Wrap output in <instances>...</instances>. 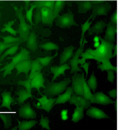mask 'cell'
<instances>
[{
	"label": "cell",
	"instance_id": "obj_9",
	"mask_svg": "<svg viewBox=\"0 0 134 130\" xmlns=\"http://www.w3.org/2000/svg\"><path fill=\"white\" fill-rule=\"evenodd\" d=\"M18 112L19 117L23 119H34L37 117V113L32 108L29 102L21 106L19 109Z\"/></svg>",
	"mask_w": 134,
	"mask_h": 130
},
{
	"label": "cell",
	"instance_id": "obj_45",
	"mask_svg": "<svg viewBox=\"0 0 134 130\" xmlns=\"http://www.w3.org/2000/svg\"><path fill=\"white\" fill-rule=\"evenodd\" d=\"M107 80L111 83H113L115 80L114 71L113 70H109L107 71Z\"/></svg>",
	"mask_w": 134,
	"mask_h": 130
},
{
	"label": "cell",
	"instance_id": "obj_6",
	"mask_svg": "<svg viewBox=\"0 0 134 130\" xmlns=\"http://www.w3.org/2000/svg\"><path fill=\"white\" fill-rule=\"evenodd\" d=\"M72 88L74 93L77 95L84 97L83 87L85 81V75L83 72L82 74L74 73L72 76Z\"/></svg>",
	"mask_w": 134,
	"mask_h": 130
},
{
	"label": "cell",
	"instance_id": "obj_13",
	"mask_svg": "<svg viewBox=\"0 0 134 130\" xmlns=\"http://www.w3.org/2000/svg\"><path fill=\"white\" fill-rule=\"evenodd\" d=\"M32 61L30 59L24 60L17 64L15 68L17 70L16 76H18L21 73L25 74L26 79L29 78V72L31 69Z\"/></svg>",
	"mask_w": 134,
	"mask_h": 130
},
{
	"label": "cell",
	"instance_id": "obj_52",
	"mask_svg": "<svg viewBox=\"0 0 134 130\" xmlns=\"http://www.w3.org/2000/svg\"><path fill=\"white\" fill-rule=\"evenodd\" d=\"M86 61V59L84 58H82L81 59H78V64H80L81 65H82L85 64Z\"/></svg>",
	"mask_w": 134,
	"mask_h": 130
},
{
	"label": "cell",
	"instance_id": "obj_30",
	"mask_svg": "<svg viewBox=\"0 0 134 130\" xmlns=\"http://www.w3.org/2000/svg\"><path fill=\"white\" fill-rule=\"evenodd\" d=\"M66 4V1H56L54 7V18L55 19L57 16L59 15L60 12L64 9Z\"/></svg>",
	"mask_w": 134,
	"mask_h": 130
},
{
	"label": "cell",
	"instance_id": "obj_44",
	"mask_svg": "<svg viewBox=\"0 0 134 130\" xmlns=\"http://www.w3.org/2000/svg\"><path fill=\"white\" fill-rule=\"evenodd\" d=\"M18 43H12L10 44H7L6 43H4L3 41H0V53L2 54V53L4 51L10 48L12 46L17 44Z\"/></svg>",
	"mask_w": 134,
	"mask_h": 130
},
{
	"label": "cell",
	"instance_id": "obj_57",
	"mask_svg": "<svg viewBox=\"0 0 134 130\" xmlns=\"http://www.w3.org/2000/svg\"><path fill=\"white\" fill-rule=\"evenodd\" d=\"M100 45V41H98V42H94L93 46L95 48H97L99 47Z\"/></svg>",
	"mask_w": 134,
	"mask_h": 130
},
{
	"label": "cell",
	"instance_id": "obj_53",
	"mask_svg": "<svg viewBox=\"0 0 134 130\" xmlns=\"http://www.w3.org/2000/svg\"><path fill=\"white\" fill-rule=\"evenodd\" d=\"M114 52L113 54V58L117 57V44H116L114 46Z\"/></svg>",
	"mask_w": 134,
	"mask_h": 130
},
{
	"label": "cell",
	"instance_id": "obj_55",
	"mask_svg": "<svg viewBox=\"0 0 134 130\" xmlns=\"http://www.w3.org/2000/svg\"><path fill=\"white\" fill-rule=\"evenodd\" d=\"M30 1H24L25 4V9H27V8L29 7Z\"/></svg>",
	"mask_w": 134,
	"mask_h": 130
},
{
	"label": "cell",
	"instance_id": "obj_63",
	"mask_svg": "<svg viewBox=\"0 0 134 130\" xmlns=\"http://www.w3.org/2000/svg\"><path fill=\"white\" fill-rule=\"evenodd\" d=\"M1 99H0V108H1Z\"/></svg>",
	"mask_w": 134,
	"mask_h": 130
},
{
	"label": "cell",
	"instance_id": "obj_3",
	"mask_svg": "<svg viewBox=\"0 0 134 130\" xmlns=\"http://www.w3.org/2000/svg\"><path fill=\"white\" fill-rule=\"evenodd\" d=\"M30 52L25 48H21V51L15 56L8 58L11 59L10 63L6 65L3 68L0 69V71H3V77L12 74V70L15 69V66L20 62L24 60L30 59Z\"/></svg>",
	"mask_w": 134,
	"mask_h": 130
},
{
	"label": "cell",
	"instance_id": "obj_24",
	"mask_svg": "<svg viewBox=\"0 0 134 130\" xmlns=\"http://www.w3.org/2000/svg\"><path fill=\"white\" fill-rule=\"evenodd\" d=\"M77 5L78 13L86 14L92 9V5L90 1H78L76 3Z\"/></svg>",
	"mask_w": 134,
	"mask_h": 130
},
{
	"label": "cell",
	"instance_id": "obj_10",
	"mask_svg": "<svg viewBox=\"0 0 134 130\" xmlns=\"http://www.w3.org/2000/svg\"><path fill=\"white\" fill-rule=\"evenodd\" d=\"M90 101L91 104H98L104 106L113 104L115 102V101H113L103 92H97L93 94Z\"/></svg>",
	"mask_w": 134,
	"mask_h": 130
},
{
	"label": "cell",
	"instance_id": "obj_25",
	"mask_svg": "<svg viewBox=\"0 0 134 130\" xmlns=\"http://www.w3.org/2000/svg\"><path fill=\"white\" fill-rule=\"evenodd\" d=\"M97 69L101 70L102 72L107 71L109 70H114L116 73H117V67L112 65L110 60H105L98 64Z\"/></svg>",
	"mask_w": 134,
	"mask_h": 130
},
{
	"label": "cell",
	"instance_id": "obj_26",
	"mask_svg": "<svg viewBox=\"0 0 134 130\" xmlns=\"http://www.w3.org/2000/svg\"><path fill=\"white\" fill-rule=\"evenodd\" d=\"M17 120L18 122V128L19 130H30L38 123L37 121L34 119L30 120L29 121H23L21 122L18 119Z\"/></svg>",
	"mask_w": 134,
	"mask_h": 130
},
{
	"label": "cell",
	"instance_id": "obj_47",
	"mask_svg": "<svg viewBox=\"0 0 134 130\" xmlns=\"http://www.w3.org/2000/svg\"><path fill=\"white\" fill-rule=\"evenodd\" d=\"M80 57H82L86 59H94L95 60V58L94 56L91 54L89 52L86 51L85 52H83L80 55Z\"/></svg>",
	"mask_w": 134,
	"mask_h": 130
},
{
	"label": "cell",
	"instance_id": "obj_1",
	"mask_svg": "<svg viewBox=\"0 0 134 130\" xmlns=\"http://www.w3.org/2000/svg\"><path fill=\"white\" fill-rule=\"evenodd\" d=\"M99 37L100 45L99 47L95 50L88 48L86 50L94 56L98 64L105 60H110L113 58V50L115 46L114 43L107 41L100 36Z\"/></svg>",
	"mask_w": 134,
	"mask_h": 130
},
{
	"label": "cell",
	"instance_id": "obj_17",
	"mask_svg": "<svg viewBox=\"0 0 134 130\" xmlns=\"http://www.w3.org/2000/svg\"><path fill=\"white\" fill-rule=\"evenodd\" d=\"M75 49L73 46L64 48V51L60 55L59 65L65 64L72 58L74 55V51Z\"/></svg>",
	"mask_w": 134,
	"mask_h": 130
},
{
	"label": "cell",
	"instance_id": "obj_11",
	"mask_svg": "<svg viewBox=\"0 0 134 130\" xmlns=\"http://www.w3.org/2000/svg\"><path fill=\"white\" fill-rule=\"evenodd\" d=\"M70 104L74 105L76 106L82 107L84 109H88L91 106L90 100L86 99L84 97L77 95L74 93L69 101Z\"/></svg>",
	"mask_w": 134,
	"mask_h": 130
},
{
	"label": "cell",
	"instance_id": "obj_15",
	"mask_svg": "<svg viewBox=\"0 0 134 130\" xmlns=\"http://www.w3.org/2000/svg\"><path fill=\"white\" fill-rule=\"evenodd\" d=\"M117 33V25L109 22L107 26L105 40L110 43H114L116 41L115 36Z\"/></svg>",
	"mask_w": 134,
	"mask_h": 130
},
{
	"label": "cell",
	"instance_id": "obj_49",
	"mask_svg": "<svg viewBox=\"0 0 134 130\" xmlns=\"http://www.w3.org/2000/svg\"><path fill=\"white\" fill-rule=\"evenodd\" d=\"M111 22L113 24L117 25V10L112 15L111 18Z\"/></svg>",
	"mask_w": 134,
	"mask_h": 130
},
{
	"label": "cell",
	"instance_id": "obj_40",
	"mask_svg": "<svg viewBox=\"0 0 134 130\" xmlns=\"http://www.w3.org/2000/svg\"><path fill=\"white\" fill-rule=\"evenodd\" d=\"M40 47L47 51L58 50L59 49V46L58 45L52 42H47L44 44H42L40 46Z\"/></svg>",
	"mask_w": 134,
	"mask_h": 130
},
{
	"label": "cell",
	"instance_id": "obj_22",
	"mask_svg": "<svg viewBox=\"0 0 134 130\" xmlns=\"http://www.w3.org/2000/svg\"><path fill=\"white\" fill-rule=\"evenodd\" d=\"M107 24L102 20L97 22L94 25L88 30V35H92L94 33L98 35L102 33L103 32L104 29L107 26Z\"/></svg>",
	"mask_w": 134,
	"mask_h": 130
},
{
	"label": "cell",
	"instance_id": "obj_51",
	"mask_svg": "<svg viewBox=\"0 0 134 130\" xmlns=\"http://www.w3.org/2000/svg\"><path fill=\"white\" fill-rule=\"evenodd\" d=\"M92 5H97L104 3L106 1H90Z\"/></svg>",
	"mask_w": 134,
	"mask_h": 130
},
{
	"label": "cell",
	"instance_id": "obj_50",
	"mask_svg": "<svg viewBox=\"0 0 134 130\" xmlns=\"http://www.w3.org/2000/svg\"><path fill=\"white\" fill-rule=\"evenodd\" d=\"M108 94H109V96L112 98L116 99L117 98V89H113V90L109 91L108 92Z\"/></svg>",
	"mask_w": 134,
	"mask_h": 130
},
{
	"label": "cell",
	"instance_id": "obj_12",
	"mask_svg": "<svg viewBox=\"0 0 134 130\" xmlns=\"http://www.w3.org/2000/svg\"><path fill=\"white\" fill-rule=\"evenodd\" d=\"M41 14L43 24L52 27L54 19L53 10L48 8H43L41 9Z\"/></svg>",
	"mask_w": 134,
	"mask_h": 130
},
{
	"label": "cell",
	"instance_id": "obj_16",
	"mask_svg": "<svg viewBox=\"0 0 134 130\" xmlns=\"http://www.w3.org/2000/svg\"><path fill=\"white\" fill-rule=\"evenodd\" d=\"M70 69H71V67L68 63H65L59 66L51 67V71L54 74L51 82H53L60 75L65 76V70Z\"/></svg>",
	"mask_w": 134,
	"mask_h": 130
},
{
	"label": "cell",
	"instance_id": "obj_60",
	"mask_svg": "<svg viewBox=\"0 0 134 130\" xmlns=\"http://www.w3.org/2000/svg\"><path fill=\"white\" fill-rule=\"evenodd\" d=\"M66 4L69 7H71L72 6V3L71 2H66Z\"/></svg>",
	"mask_w": 134,
	"mask_h": 130
},
{
	"label": "cell",
	"instance_id": "obj_8",
	"mask_svg": "<svg viewBox=\"0 0 134 130\" xmlns=\"http://www.w3.org/2000/svg\"><path fill=\"white\" fill-rule=\"evenodd\" d=\"M111 8V4L107 1L101 4L92 5V12L90 17L92 19L93 22L97 16L107 15L108 12Z\"/></svg>",
	"mask_w": 134,
	"mask_h": 130
},
{
	"label": "cell",
	"instance_id": "obj_27",
	"mask_svg": "<svg viewBox=\"0 0 134 130\" xmlns=\"http://www.w3.org/2000/svg\"><path fill=\"white\" fill-rule=\"evenodd\" d=\"M55 1H35L34 4L36 5V9L41 10L43 8H48L53 10Z\"/></svg>",
	"mask_w": 134,
	"mask_h": 130
},
{
	"label": "cell",
	"instance_id": "obj_7",
	"mask_svg": "<svg viewBox=\"0 0 134 130\" xmlns=\"http://www.w3.org/2000/svg\"><path fill=\"white\" fill-rule=\"evenodd\" d=\"M88 43V41L86 40L85 38L83 41L82 46H80L79 48L76 51V52L74 54L73 57L69 60L68 63L70 64L71 67V74L77 72H82V70L80 69L78 66V61L79 59L80 55L82 54L84 51L85 44L86 43Z\"/></svg>",
	"mask_w": 134,
	"mask_h": 130
},
{
	"label": "cell",
	"instance_id": "obj_36",
	"mask_svg": "<svg viewBox=\"0 0 134 130\" xmlns=\"http://www.w3.org/2000/svg\"><path fill=\"white\" fill-rule=\"evenodd\" d=\"M0 37L3 38V42L7 44L23 42L22 40L19 37H15L12 36H3L1 35H0Z\"/></svg>",
	"mask_w": 134,
	"mask_h": 130
},
{
	"label": "cell",
	"instance_id": "obj_39",
	"mask_svg": "<svg viewBox=\"0 0 134 130\" xmlns=\"http://www.w3.org/2000/svg\"><path fill=\"white\" fill-rule=\"evenodd\" d=\"M56 98H49L48 102L44 105L43 106L39 108L38 109L42 110H45L47 113H49L54 107L53 105L56 101Z\"/></svg>",
	"mask_w": 134,
	"mask_h": 130
},
{
	"label": "cell",
	"instance_id": "obj_64",
	"mask_svg": "<svg viewBox=\"0 0 134 130\" xmlns=\"http://www.w3.org/2000/svg\"><path fill=\"white\" fill-rule=\"evenodd\" d=\"M1 7H0V8H1Z\"/></svg>",
	"mask_w": 134,
	"mask_h": 130
},
{
	"label": "cell",
	"instance_id": "obj_28",
	"mask_svg": "<svg viewBox=\"0 0 134 130\" xmlns=\"http://www.w3.org/2000/svg\"><path fill=\"white\" fill-rule=\"evenodd\" d=\"M85 109L82 107L76 106L72 115L71 120L75 123H77L83 119Z\"/></svg>",
	"mask_w": 134,
	"mask_h": 130
},
{
	"label": "cell",
	"instance_id": "obj_31",
	"mask_svg": "<svg viewBox=\"0 0 134 130\" xmlns=\"http://www.w3.org/2000/svg\"><path fill=\"white\" fill-rule=\"evenodd\" d=\"M91 18L90 17L87 19V21L83 24H81V26L82 33L81 34V38L80 41V46H82V44H83V41L85 39V35L86 32L90 28V26L91 24L92 23V21L90 22Z\"/></svg>",
	"mask_w": 134,
	"mask_h": 130
},
{
	"label": "cell",
	"instance_id": "obj_35",
	"mask_svg": "<svg viewBox=\"0 0 134 130\" xmlns=\"http://www.w3.org/2000/svg\"><path fill=\"white\" fill-rule=\"evenodd\" d=\"M86 83L90 90H92L94 93L97 87V79L94 75V72H93L90 78L87 81Z\"/></svg>",
	"mask_w": 134,
	"mask_h": 130
},
{
	"label": "cell",
	"instance_id": "obj_32",
	"mask_svg": "<svg viewBox=\"0 0 134 130\" xmlns=\"http://www.w3.org/2000/svg\"><path fill=\"white\" fill-rule=\"evenodd\" d=\"M21 43H18L17 44L12 46L11 47L8 48L4 52V54L0 57V62H2L4 60V58L8 55H14L17 52L19 49V46Z\"/></svg>",
	"mask_w": 134,
	"mask_h": 130
},
{
	"label": "cell",
	"instance_id": "obj_41",
	"mask_svg": "<svg viewBox=\"0 0 134 130\" xmlns=\"http://www.w3.org/2000/svg\"><path fill=\"white\" fill-rule=\"evenodd\" d=\"M30 5L31 7L29 10H27V9H25L26 11V17L27 20L31 24V25H35L34 24L32 21L33 12L34 10L36 8V6L35 4H34L33 3L30 4Z\"/></svg>",
	"mask_w": 134,
	"mask_h": 130
},
{
	"label": "cell",
	"instance_id": "obj_38",
	"mask_svg": "<svg viewBox=\"0 0 134 130\" xmlns=\"http://www.w3.org/2000/svg\"><path fill=\"white\" fill-rule=\"evenodd\" d=\"M31 80L30 79H27L26 80H20L18 81V84L19 85L23 86L25 88V90L27 93L31 96H33L32 94V88L31 86Z\"/></svg>",
	"mask_w": 134,
	"mask_h": 130
},
{
	"label": "cell",
	"instance_id": "obj_42",
	"mask_svg": "<svg viewBox=\"0 0 134 130\" xmlns=\"http://www.w3.org/2000/svg\"><path fill=\"white\" fill-rule=\"evenodd\" d=\"M83 94L84 97L87 100H90L93 96V94L91 91L90 87L88 86L86 81H85L83 87Z\"/></svg>",
	"mask_w": 134,
	"mask_h": 130
},
{
	"label": "cell",
	"instance_id": "obj_19",
	"mask_svg": "<svg viewBox=\"0 0 134 130\" xmlns=\"http://www.w3.org/2000/svg\"><path fill=\"white\" fill-rule=\"evenodd\" d=\"M66 91L62 95L59 94L58 97L56 98L55 103L54 104L53 106L57 105L64 104L68 101H69L74 92L71 87H68Z\"/></svg>",
	"mask_w": 134,
	"mask_h": 130
},
{
	"label": "cell",
	"instance_id": "obj_4",
	"mask_svg": "<svg viewBox=\"0 0 134 130\" xmlns=\"http://www.w3.org/2000/svg\"><path fill=\"white\" fill-rule=\"evenodd\" d=\"M14 9L15 11V14L18 18L19 21L18 28L16 30L19 34V37L23 41H26L30 34L31 26L27 24L26 22L25 18L23 13L24 9L23 6L19 8L15 7H14Z\"/></svg>",
	"mask_w": 134,
	"mask_h": 130
},
{
	"label": "cell",
	"instance_id": "obj_18",
	"mask_svg": "<svg viewBox=\"0 0 134 130\" xmlns=\"http://www.w3.org/2000/svg\"><path fill=\"white\" fill-rule=\"evenodd\" d=\"M45 80L43 76V74L41 73L40 74L31 80V86L32 89H35L37 90L40 94L42 96L43 95L41 93L40 91V89L43 88L45 89L46 86L44 85Z\"/></svg>",
	"mask_w": 134,
	"mask_h": 130
},
{
	"label": "cell",
	"instance_id": "obj_61",
	"mask_svg": "<svg viewBox=\"0 0 134 130\" xmlns=\"http://www.w3.org/2000/svg\"><path fill=\"white\" fill-rule=\"evenodd\" d=\"M1 54L0 53V55H1ZM4 65V64H2V63H1L0 62V66H1V65Z\"/></svg>",
	"mask_w": 134,
	"mask_h": 130
},
{
	"label": "cell",
	"instance_id": "obj_54",
	"mask_svg": "<svg viewBox=\"0 0 134 130\" xmlns=\"http://www.w3.org/2000/svg\"><path fill=\"white\" fill-rule=\"evenodd\" d=\"M68 113V110H64L62 111L61 112V116H64V115H67Z\"/></svg>",
	"mask_w": 134,
	"mask_h": 130
},
{
	"label": "cell",
	"instance_id": "obj_2",
	"mask_svg": "<svg viewBox=\"0 0 134 130\" xmlns=\"http://www.w3.org/2000/svg\"><path fill=\"white\" fill-rule=\"evenodd\" d=\"M71 82L70 78H65L59 82H49L43 90V93L48 98H53L63 93Z\"/></svg>",
	"mask_w": 134,
	"mask_h": 130
},
{
	"label": "cell",
	"instance_id": "obj_46",
	"mask_svg": "<svg viewBox=\"0 0 134 130\" xmlns=\"http://www.w3.org/2000/svg\"><path fill=\"white\" fill-rule=\"evenodd\" d=\"M35 20L36 24H38L40 22H42L41 10L36 9V12L35 14Z\"/></svg>",
	"mask_w": 134,
	"mask_h": 130
},
{
	"label": "cell",
	"instance_id": "obj_62",
	"mask_svg": "<svg viewBox=\"0 0 134 130\" xmlns=\"http://www.w3.org/2000/svg\"><path fill=\"white\" fill-rule=\"evenodd\" d=\"M1 13H0V20H1Z\"/></svg>",
	"mask_w": 134,
	"mask_h": 130
},
{
	"label": "cell",
	"instance_id": "obj_56",
	"mask_svg": "<svg viewBox=\"0 0 134 130\" xmlns=\"http://www.w3.org/2000/svg\"><path fill=\"white\" fill-rule=\"evenodd\" d=\"M93 41L94 42H98L100 41L99 37L98 36H96L93 38Z\"/></svg>",
	"mask_w": 134,
	"mask_h": 130
},
{
	"label": "cell",
	"instance_id": "obj_59",
	"mask_svg": "<svg viewBox=\"0 0 134 130\" xmlns=\"http://www.w3.org/2000/svg\"><path fill=\"white\" fill-rule=\"evenodd\" d=\"M114 108H115V111L116 112L117 111V98H116V100L114 102Z\"/></svg>",
	"mask_w": 134,
	"mask_h": 130
},
{
	"label": "cell",
	"instance_id": "obj_48",
	"mask_svg": "<svg viewBox=\"0 0 134 130\" xmlns=\"http://www.w3.org/2000/svg\"><path fill=\"white\" fill-rule=\"evenodd\" d=\"M90 63V62H89L88 63H85V64L82 65H81L80 66H79L80 68H83L85 71L86 73L85 80H86L87 79V76H88V74L89 67Z\"/></svg>",
	"mask_w": 134,
	"mask_h": 130
},
{
	"label": "cell",
	"instance_id": "obj_14",
	"mask_svg": "<svg viewBox=\"0 0 134 130\" xmlns=\"http://www.w3.org/2000/svg\"><path fill=\"white\" fill-rule=\"evenodd\" d=\"M86 111V115L91 118L97 119H110L109 116L102 110L91 106Z\"/></svg>",
	"mask_w": 134,
	"mask_h": 130
},
{
	"label": "cell",
	"instance_id": "obj_5",
	"mask_svg": "<svg viewBox=\"0 0 134 130\" xmlns=\"http://www.w3.org/2000/svg\"><path fill=\"white\" fill-rule=\"evenodd\" d=\"M55 19L56 25L60 28H70L73 26H79L75 22L74 14L70 9H68L67 13H64L61 15H58Z\"/></svg>",
	"mask_w": 134,
	"mask_h": 130
},
{
	"label": "cell",
	"instance_id": "obj_58",
	"mask_svg": "<svg viewBox=\"0 0 134 130\" xmlns=\"http://www.w3.org/2000/svg\"><path fill=\"white\" fill-rule=\"evenodd\" d=\"M68 118H69V117L68 116V115L61 116L62 119L63 121L67 120L68 119Z\"/></svg>",
	"mask_w": 134,
	"mask_h": 130
},
{
	"label": "cell",
	"instance_id": "obj_29",
	"mask_svg": "<svg viewBox=\"0 0 134 130\" xmlns=\"http://www.w3.org/2000/svg\"><path fill=\"white\" fill-rule=\"evenodd\" d=\"M16 95L18 97L16 98L18 103L19 105L24 103V102L30 98H32L33 96L30 95L25 90H19L17 92Z\"/></svg>",
	"mask_w": 134,
	"mask_h": 130
},
{
	"label": "cell",
	"instance_id": "obj_34",
	"mask_svg": "<svg viewBox=\"0 0 134 130\" xmlns=\"http://www.w3.org/2000/svg\"><path fill=\"white\" fill-rule=\"evenodd\" d=\"M0 118L4 124L5 128H8L12 125L11 115L8 113H0Z\"/></svg>",
	"mask_w": 134,
	"mask_h": 130
},
{
	"label": "cell",
	"instance_id": "obj_20",
	"mask_svg": "<svg viewBox=\"0 0 134 130\" xmlns=\"http://www.w3.org/2000/svg\"><path fill=\"white\" fill-rule=\"evenodd\" d=\"M2 103L1 108H6L11 111V105L15 102V99L12 97L11 93L8 91H4L1 94Z\"/></svg>",
	"mask_w": 134,
	"mask_h": 130
},
{
	"label": "cell",
	"instance_id": "obj_43",
	"mask_svg": "<svg viewBox=\"0 0 134 130\" xmlns=\"http://www.w3.org/2000/svg\"><path fill=\"white\" fill-rule=\"evenodd\" d=\"M49 120L48 117H44L43 115H41L39 125H40L42 128H45L47 130H51V128L49 125Z\"/></svg>",
	"mask_w": 134,
	"mask_h": 130
},
{
	"label": "cell",
	"instance_id": "obj_37",
	"mask_svg": "<svg viewBox=\"0 0 134 130\" xmlns=\"http://www.w3.org/2000/svg\"><path fill=\"white\" fill-rule=\"evenodd\" d=\"M58 55V52L57 51L56 54L53 56H47L44 58H38L36 59L39 62L43 67L47 66L51 62V60L55 58Z\"/></svg>",
	"mask_w": 134,
	"mask_h": 130
},
{
	"label": "cell",
	"instance_id": "obj_21",
	"mask_svg": "<svg viewBox=\"0 0 134 130\" xmlns=\"http://www.w3.org/2000/svg\"><path fill=\"white\" fill-rule=\"evenodd\" d=\"M43 67L39 62L37 60H34L31 62L30 72L29 76V79L32 80L41 73Z\"/></svg>",
	"mask_w": 134,
	"mask_h": 130
},
{
	"label": "cell",
	"instance_id": "obj_23",
	"mask_svg": "<svg viewBox=\"0 0 134 130\" xmlns=\"http://www.w3.org/2000/svg\"><path fill=\"white\" fill-rule=\"evenodd\" d=\"M37 37L34 32L30 33L26 41V46L31 50L35 51L38 48V43L37 41Z\"/></svg>",
	"mask_w": 134,
	"mask_h": 130
},
{
	"label": "cell",
	"instance_id": "obj_33",
	"mask_svg": "<svg viewBox=\"0 0 134 130\" xmlns=\"http://www.w3.org/2000/svg\"><path fill=\"white\" fill-rule=\"evenodd\" d=\"M14 20H12V21H9L8 23H5L4 25L3 28L1 29V30L3 33L7 32L8 33H10L12 35L16 36L17 34L18 33V32H17V30L14 29L12 27V26L14 25Z\"/></svg>",
	"mask_w": 134,
	"mask_h": 130
}]
</instances>
